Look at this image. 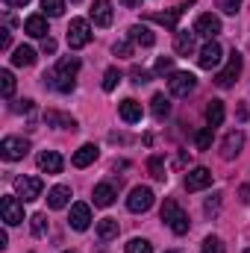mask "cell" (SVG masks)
I'll return each instance as SVG.
<instances>
[{
	"label": "cell",
	"instance_id": "6da1fadb",
	"mask_svg": "<svg viewBox=\"0 0 250 253\" xmlns=\"http://www.w3.org/2000/svg\"><path fill=\"white\" fill-rule=\"evenodd\" d=\"M77 71H80V59H77V56H62L50 74H44V80H47L50 88L68 94V91H74V77H77Z\"/></svg>",
	"mask_w": 250,
	"mask_h": 253
},
{
	"label": "cell",
	"instance_id": "7a4b0ae2",
	"mask_svg": "<svg viewBox=\"0 0 250 253\" xmlns=\"http://www.w3.org/2000/svg\"><path fill=\"white\" fill-rule=\"evenodd\" d=\"M162 221L177 233V236H186L188 233V215L183 212V206L177 200H165L162 203Z\"/></svg>",
	"mask_w": 250,
	"mask_h": 253
},
{
	"label": "cell",
	"instance_id": "3957f363",
	"mask_svg": "<svg viewBox=\"0 0 250 253\" xmlns=\"http://www.w3.org/2000/svg\"><path fill=\"white\" fill-rule=\"evenodd\" d=\"M242 65H245V59H242V53L239 50H233L230 53V59H227V65L215 74V85L218 88H230L236 80H239V74H242Z\"/></svg>",
	"mask_w": 250,
	"mask_h": 253
},
{
	"label": "cell",
	"instance_id": "277c9868",
	"mask_svg": "<svg viewBox=\"0 0 250 253\" xmlns=\"http://www.w3.org/2000/svg\"><path fill=\"white\" fill-rule=\"evenodd\" d=\"M91 42V24L85 21V18H74L71 24H68V47L71 50H80V47H85Z\"/></svg>",
	"mask_w": 250,
	"mask_h": 253
},
{
	"label": "cell",
	"instance_id": "5b68a950",
	"mask_svg": "<svg viewBox=\"0 0 250 253\" xmlns=\"http://www.w3.org/2000/svg\"><path fill=\"white\" fill-rule=\"evenodd\" d=\"M0 215H3V221H6V227H18V224L24 221V203H21V197L3 194V197H0Z\"/></svg>",
	"mask_w": 250,
	"mask_h": 253
},
{
	"label": "cell",
	"instance_id": "8992f818",
	"mask_svg": "<svg viewBox=\"0 0 250 253\" xmlns=\"http://www.w3.org/2000/svg\"><path fill=\"white\" fill-rule=\"evenodd\" d=\"M194 88H197V77L188 74V71H174V74L168 77V91H171L174 97H188Z\"/></svg>",
	"mask_w": 250,
	"mask_h": 253
},
{
	"label": "cell",
	"instance_id": "52a82bcc",
	"mask_svg": "<svg viewBox=\"0 0 250 253\" xmlns=\"http://www.w3.org/2000/svg\"><path fill=\"white\" fill-rule=\"evenodd\" d=\"M27 150H30V141H27V138H18V135H6V138L0 141V156H3L6 162L24 159V156H27Z\"/></svg>",
	"mask_w": 250,
	"mask_h": 253
},
{
	"label": "cell",
	"instance_id": "ba28073f",
	"mask_svg": "<svg viewBox=\"0 0 250 253\" xmlns=\"http://www.w3.org/2000/svg\"><path fill=\"white\" fill-rule=\"evenodd\" d=\"M42 189H44V183L39 180V177H18L15 180V191H18V197L24 200V203H33V200H39L42 197Z\"/></svg>",
	"mask_w": 250,
	"mask_h": 253
},
{
	"label": "cell",
	"instance_id": "9c48e42d",
	"mask_svg": "<svg viewBox=\"0 0 250 253\" xmlns=\"http://www.w3.org/2000/svg\"><path fill=\"white\" fill-rule=\"evenodd\" d=\"M150 206H153V191L147 186H135L129 191V197H126V209L129 212H147Z\"/></svg>",
	"mask_w": 250,
	"mask_h": 253
},
{
	"label": "cell",
	"instance_id": "30bf717a",
	"mask_svg": "<svg viewBox=\"0 0 250 253\" xmlns=\"http://www.w3.org/2000/svg\"><path fill=\"white\" fill-rule=\"evenodd\" d=\"M194 33L212 42V39L221 33V18H218V15H212V12H203V15L194 21Z\"/></svg>",
	"mask_w": 250,
	"mask_h": 253
},
{
	"label": "cell",
	"instance_id": "8fae6325",
	"mask_svg": "<svg viewBox=\"0 0 250 253\" xmlns=\"http://www.w3.org/2000/svg\"><path fill=\"white\" fill-rule=\"evenodd\" d=\"M221 53H224V50H221V44L212 39V42H206V44H203V50H200V56H197V65H200L203 71H212V68H218V65H221Z\"/></svg>",
	"mask_w": 250,
	"mask_h": 253
},
{
	"label": "cell",
	"instance_id": "7c38bea8",
	"mask_svg": "<svg viewBox=\"0 0 250 253\" xmlns=\"http://www.w3.org/2000/svg\"><path fill=\"white\" fill-rule=\"evenodd\" d=\"M68 224H71L77 233L88 230V224H91V206H88V203H74V206H71V215H68Z\"/></svg>",
	"mask_w": 250,
	"mask_h": 253
},
{
	"label": "cell",
	"instance_id": "4fadbf2b",
	"mask_svg": "<svg viewBox=\"0 0 250 253\" xmlns=\"http://www.w3.org/2000/svg\"><path fill=\"white\" fill-rule=\"evenodd\" d=\"M242 147H245V132H242V129H233V132H227V138L221 141V156H224V159H236V156L242 153Z\"/></svg>",
	"mask_w": 250,
	"mask_h": 253
},
{
	"label": "cell",
	"instance_id": "5bb4252c",
	"mask_svg": "<svg viewBox=\"0 0 250 253\" xmlns=\"http://www.w3.org/2000/svg\"><path fill=\"white\" fill-rule=\"evenodd\" d=\"M212 186V171L209 168H191L186 174V191H200Z\"/></svg>",
	"mask_w": 250,
	"mask_h": 253
},
{
	"label": "cell",
	"instance_id": "9a60e30c",
	"mask_svg": "<svg viewBox=\"0 0 250 253\" xmlns=\"http://www.w3.org/2000/svg\"><path fill=\"white\" fill-rule=\"evenodd\" d=\"M36 162H39V168H42L44 174H62V168H65L62 156H59L56 150H42Z\"/></svg>",
	"mask_w": 250,
	"mask_h": 253
},
{
	"label": "cell",
	"instance_id": "2e32d148",
	"mask_svg": "<svg viewBox=\"0 0 250 253\" xmlns=\"http://www.w3.org/2000/svg\"><path fill=\"white\" fill-rule=\"evenodd\" d=\"M126 36H129L132 44H141V47H153V44H156V36L150 33L147 24H132V27L126 30Z\"/></svg>",
	"mask_w": 250,
	"mask_h": 253
},
{
	"label": "cell",
	"instance_id": "e0dca14e",
	"mask_svg": "<svg viewBox=\"0 0 250 253\" xmlns=\"http://www.w3.org/2000/svg\"><path fill=\"white\" fill-rule=\"evenodd\" d=\"M91 21L97 27H109L112 24V3L109 0H94L91 3Z\"/></svg>",
	"mask_w": 250,
	"mask_h": 253
},
{
	"label": "cell",
	"instance_id": "ac0fdd59",
	"mask_svg": "<svg viewBox=\"0 0 250 253\" xmlns=\"http://www.w3.org/2000/svg\"><path fill=\"white\" fill-rule=\"evenodd\" d=\"M97 153H100V150H97V144L85 141V144H83V147L74 153V159H71V162H74V168H88V165L97 159Z\"/></svg>",
	"mask_w": 250,
	"mask_h": 253
},
{
	"label": "cell",
	"instance_id": "d6986e66",
	"mask_svg": "<svg viewBox=\"0 0 250 253\" xmlns=\"http://www.w3.org/2000/svg\"><path fill=\"white\" fill-rule=\"evenodd\" d=\"M118 115L124 118L126 124H138V121H141V103L132 100V97H126V100L118 103Z\"/></svg>",
	"mask_w": 250,
	"mask_h": 253
},
{
	"label": "cell",
	"instance_id": "ffe728a7",
	"mask_svg": "<svg viewBox=\"0 0 250 253\" xmlns=\"http://www.w3.org/2000/svg\"><path fill=\"white\" fill-rule=\"evenodd\" d=\"M24 33L33 36V39H47V21H44V15H30L24 21Z\"/></svg>",
	"mask_w": 250,
	"mask_h": 253
},
{
	"label": "cell",
	"instance_id": "44dd1931",
	"mask_svg": "<svg viewBox=\"0 0 250 253\" xmlns=\"http://www.w3.org/2000/svg\"><path fill=\"white\" fill-rule=\"evenodd\" d=\"M68 200H71V189L68 186H53V189L47 191V206L50 209H65Z\"/></svg>",
	"mask_w": 250,
	"mask_h": 253
},
{
	"label": "cell",
	"instance_id": "7402d4cb",
	"mask_svg": "<svg viewBox=\"0 0 250 253\" xmlns=\"http://www.w3.org/2000/svg\"><path fill=\"white\" fill-rule=\"evenodd\" d=\"M183 9H186V6H177V9H171V12H153L150 21H156V24H162V27H168V30H177V21H180Z\"/></svg>",
	"mask_w": 250,
	"mask_h": 253
},
{
	"label": "cell",
	"instance_id": "603a6c76",
	"mask_svg": "<svg viewBox=\"0 0 250 253\" xmlns=\"http://www.w3.org/2000/svg\"><path fill=\"white\" fill-rule=\"evenodd\" d=\"M115 203V186L112 183H97L94 186V206H112Z\"/></svg>",
	"mask_w": 250,
	"mask_h": 253
},
{
	"label": "cell",
	"instance_id": "cb8c5ba5",
	"mask_svg": "<svg viewBox=\"0 0 250 253\" xmlns=\"http://www.w3.org/2000/svg\"><path fill=\"white\" fill-rule=\"evenodd\" d=\"M44 121L50 126H59V129H77V121L71 115H65V112H56V109H47L44 112Z\"/></svg>",
	"mask_w": 250,
	"mask_h": 253
},
{
	"label": "cell",
	"instance_id": "d4e9b609",
	"mask_svg": "<svg viewBox=\"0 0 250 253\" xmlns=\"http://www.w3.org/2000/svg\"><path fill=\"white\" fill-rule=\"evenodd\" d=\"M194 36L197 33H188V30H177V39H174V50L180 56H188L194 50Z\"/></svg>",
	"mask_w": 250,
	"mask_h": 253
},
{
	"label": "cell",
	"instance_id": "484cf974",
	"mask_svg": "<svg viewBox=\"0 0 250 253\" xmlns=\"http://www.w3.org/2000/svg\"><path fill=\"white\" fill-rule=\"evenodd\" d=\"M118 233H121V227H118L115 218H103L97 224V239L100 242H112V239H118Z\"/></svg>",
	"mask_w": 250,
	"mask_h": 253
},
{
	"label": "cell",
	"instance_id": "4316f807",
	"mask_svg": "<svg viewBox=\"0 0 250 253\" xmlns=\"http://www.w3.org/2000/svg\"><path fill=\"white\" fill-rule=\"evenodd\" d=\"M33 62H36V50H33L30 44L15 47V53H12V65H15V68H30Z\"/></svg>",
	"mask_w": 250,
	"mask_h": 253
},
{
	"label": "cell",
	"instance_id": "83f0119b",
	"mask_svg": "<svg viewBox=\"0 0 250 253\" xmlns=\"http://www.w3.org/2000/svg\"><path fill=\"white\" fill-rule=\"evenodd\" d=\"M224 100H209V106H206V124L209 126H221L224 124Z\"/></svg>",
	"mask_w": 250,
	"mask_h": 253
},
{
	"label": "cell",
	"instance_id": "f1b7e54d",
	"mask_svg": "<svg viewBox=\"0 0 250 253\" xmlns=\"http://www.w3.org/2000/svg\"><path fill=\"white\" fill-rule=\"evenodd\" d=\"M150 109H153V118H156V121H165V118L171 115V100H168L165 94H153Z\"/></svg>",
	"mask_w": 250,
	"mask_h": 253
},
{
	"label": "cell",
	"instance_id": "f546056e",
	"mask_svg": "<svg viewBox=\"0 0 250 253\" xmlns=\"http://www.w3.org/2000/svg\"><path fill=\"white\" fill-rule=\"evenodd\" d=\"M147 171H150V177H153V180H159V183H165V180H168V174H165V159H162V156H150Z\"/></svg>",
	"mask_w": 250,
	"mask_h": 253
},
{
	"label": "cell",
	"instance_id": "4dcf8cb0",
	"mask_svg": "<svg viewBox=\"0 0 250 253\" xmlns=\"http://www.w3.org/2000/svg\"><path fill=\"white\" fill-rule=\"evenodd\" d=\"M212 135H215V126H203V129H197V135H194V147H197V150H209V147H212Z\"/></svg>",
	"mask_w": 250,
	"mask_h": 253
},
{
	"label": "cell",
	"instance_id": "1f68e13d",
	"mask_svg": "<svg viewBox=\"0 0 250 253\" xmlns=\"http://www.w3.org/2000/svg\"><path fill=\"white\" fill-rule=\"evenodd\" d=\"M30 227H33V236H36V239L47 236V215H44V212L33 215V218H30Z\"/></svg>",
	"mask_w": 250,
	"mask_h": 253
},
{
	"label": "cell",
	"instance_id": "d6a6232c",
	"mask_svg": "<svg viewBox=\"0 0 250 253\" xmlns=\"http://www.w3.org/2000/svg\"><path fill=\"white\" fill-rule=\"evenodd\" d=\"M118 83H121V71L118 68H106V74H103V91H115Z\"/></svg>",
	"mask_w": 250,
	"mask_h": 253
},
{
	"label": "cell",
	"instance_id": "836d02e7",
	"mask_svg": "<svg viewBox=\"0 0 250 253\" xmlns=\"http://www.w3.org/2000/svg\"><path fill=\"white\" fill-rule=\"evenodd\" d=\"M0 91H3L6 100L15 94V77H12V71H0Z\"/></svg>",
	"mask_w": 250,
	"mask_h": 253
},
{
	"label": "cell",
	"instance_id": "e575fe53",
	"mask_svg": "<svg viewBox=\"0 0 250 253\" xmlns=\"http://www.w3.org/2000/svg\"><path fill=\"white\" fill-rule=\"evenodd\" d=\"M42 9H44V15H50V18H59L65 12V0H42Z\"/></svg>",
	"mask_w": 250,
	"mask_h": 253
},
{
	"label": "cell",
	"instance_id": "d590c367",
	"mask_svg": "<svg viewBox=\"0 0 250 253\" xmlns=\"http://www.w3.org/2000/svg\"><path fill=\"white\" fill-rule=\"evenodd\" d=\"M126 253H153V245H150L147 239H132V242L126 245Z\"/></svg>",
	"mask_w": 250,
	"mask_h": 253
},
{
	"label": "cell",
	"instance_id": "8d00e7d4",
	"mask_svg": "<svg viewBox=\"0 0 250 253\" xmlns=\"http://www.w3.org/2000/svg\"><path fill=\"white\" fill-rule=\"evenodd\" d=\"M200 253H224V242H221L218 236H209V239L203 242V251Z\"/></svg>",
	"mask_w": 250,
	"mask_h": 253
},
{
	"label": "cell",
	"instance_id": "74e56055",
	"mask_svg": "<svg viewBox=\"0 0 250 253\" xmlns=\"http://www.w3.org/2000/svg\"><path fill=\"white\" fill-rule=\"evenodd\" d=\"M156 74H159V77L174 74V59H171V56H159V59H156Z\"/></svg>",
	"mask_w": 250,
	"mask_h": 253
},
{
	"label": "cell",
	"instance_id": "f35d334b",
	"mask_svg": "<svg viewBox=\"0 0 250 253\" xmlns=\"http://www.w3.org/2000/svg\"><path fill=\"white\" fill-rule=\"evenodd\" d=\"M221 197H224V194H221V191H215V194L206 200V215H218V209H221Z\"/></svg>",
	"mask_w": 250,
	"mask_h": 253
},
{
	"label": "cell",
	"instance_id": "ab89813d",
	"mask_svg": "<svg viewBox=\"0 0 250 253\" xmlns=\"http://www.w3.org/2000/svg\"><path fill=\"white\" fill-rule=\"evenodd\" d=\"M218 9L227 12V15H236L242 9V0H218Z\"/></svg>",
	"mask_w": 250,
	"mask_h": 253
},
{
	"label": "cell",
	"instance_id": "60d3db41",
	"mask_svg": "<svg viewBox=\"0 0 250 253\" xmlns=\"http://www.w3.org/2000/svg\"><path fill=\"white\" fill-rule=\"evenodd\" d=\"M112 53L115 56H132V44L129 42H115L112 44Z\"/></svg>",
	"mask_w": 250,
	"mask_h": 253
},
{
	"label": "cell",
	"instance_id": "b9f144b4",
	"mask_svg": "<svg viewBox=\"0 0 250 253\" xmlns=\"http://www.w3.org/2000/svg\"><path fill=\"white\" fill-rule=\"evenodd\" d=\"M132 83H135V85H141V83H150V74H147L144 68H132Z\"/></svg>",
	"mask_w": 250,
	"mask_h": 253
},
{
	"label": "cell",
	"instance_id": "7bdbcfd3",
	"mask_svg": "<svg viewBox=\"0 0 250 253\" xmlns=\"http://www.w3.org/2000/svg\"><path fill=\"white\" fill-rule=\"evenodd\" d=\"M12 109L15 112H33V100H18V103H12Z\"/></svg>",
	"mask_w": 250,
	"mask_h": 253
},
{
	"label": "cell",
	"instance_id": "ee69618b",
	"mask_svg": "<svg viewBox=\"0 0 250 253\" xmlns=\"http://www.w3.org/2000/svg\"><path fill=\"white\" fill-rule=\"evenodd\" d=\"M42 53H56V42H53L50 36H47V39L42 42Z\"/></svg>",
	"mask_w": 250,
	"mask_h": 253
},
{
	"label": "cell",
	"instance_id": "f6af8a7d",
	"mask_svg": "<svg viewBox=\"0 0 250 253\" xmlns=\"http://www.w3.org/2000/svg\"><path fill=\"white\" fill-rule=\"evenodd\" d=\"M9 44H12V36H9V30H3V36H0V47L9 50Z\"/></svg>",
	"mask_w": 250,
	"mask_h": 253
},
{
	"label": "cell",
	"instance_id": "bcb514c9",
	"mask_svg": "<svg viewBox=\"0 0 250 253\" xmlns=\"http://www.w3.org/2000/svg\"><path fill=\"white\" fill-rule=\"evenodd\" d=\"M239 194H242V203H250V186H242Z\"/></svg>",
	"mask_w": 250,
	"mask_h": 253
},
{
	"label": "cell",
	"instance_id": "7dc6e473",
	"mask_svg": "<svg viewBox=\"0 0 250 253\" xmlns=\"http://www.w3.org/2000/svg\"><path fill=\"white\" fill-rule=\"evenodd\" d=\"M3 3H6V6H27L30 0H3Z\"/></svg>",
	"mask_w": 250,
	"mask_h": 253
},
{
	"label": "cell",
	"instance_id": "c3c4849f",
	"mask_svg": "<svg viewBox=\"0 0 250 253\" xmlns=\"http://www.w3.org/2000/svg\"><path fill=\"white\" fill-rule=\"evenodd\" d=\"M121 3H124L126 9H135V6H138V3H141V0H121Z\"/></svg>",
	"mask_w": 250,
	"mask_h": 253
},
{
	"label": "cell",
	"instance_id": "681fc988",
	"mask_svg": "<svg viewBox=\"0 0 250 253\" xmlns=\"http://www.w3.org/2000/svg\"><path fill=\"white\" fill-rule=\"evenodd\" d=\"M165 253H183V251H165Z\"/></svg>",
	"mask_w": 250,
	"mask_h": 253
},
{
	"label": "cell",
	"instance_id": "f907efd6",
	"mask_svg": "<svg viewBox=\"0 0 250 253\" xmlns=\"http://www.w3.org/2000/svg\"><path fill=\"white\" fill-rule=\"evenodd\" d=\"M65 253H77V251H65Z\"/></svg>",
	"mask_w": 250,
	"mask_h": 253
},
{
	"label": "cell",
	"instance_id": "816d5d0a",
	"mask_svg": "<svg viewBox=\"0 0 250 253\" xmlns=\"http://www.w3.org/2000/svg\"><path fill=\"white\" fill-rule=\"evenodd\" d=\"M245 253H250V248H248V251H245Z\"/></svg>",
	"mask_w": 250,
	"mask_h": 253
},
{
	"label": "cell",
	"instance_id": "f5cc1de1",
	"mask_svg": "<svg viewBox=\"0 0 250 253\" xmlns=\"http://www.w3.org/2000/svg\"><path fill=\"white\" fill-rule=\"evenodd\" d=\"M74 3H80V0H74Z\"/></svg>",
	"mask_w": 250,
	"mask_h": 253
}]
</instances>
